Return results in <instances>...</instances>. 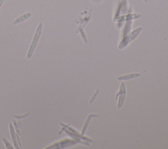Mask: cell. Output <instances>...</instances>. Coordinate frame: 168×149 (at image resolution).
<instances>
[{
    "mask_svg": "<svg viewBox=\"0 0 168 149\" xmlns=\"http://www.w3.org/2000/svg\"><path fill=\"white\" fill-rule=\"evenodd\" d=\"M42 30H43V23L40 22L37 28L34 36H33V40L30 44L29 50H28V51L27 59H30L33 54V52H34V51L36 49V47L38 44V41H39V40H40V38L41 32H42Z\"/></svg>",
    "mask_w": 168,
    "mask_h": 149,
    "instance_id": "obj_1",
    "label": "cell"
},
{
    "mask_svg": "<svg viewBox=\"0 0 168 149\" xmlns=\"http://www.w3.org/2000/svg\"><path fill=\"white\" fill-rule=\"evenodd\" d=\"M143 30V28L140 27L138 28L135 30L131 32L129 35H127L123 37V39L122 40L120 44H119L118 48L119 49H122L123 48L126 47L129 43H131L133 40H135V38L138 36L139 33H141V30Z\"/></svg>",
    "mask_w": 168,
    "mask_h": 149,
    "instance_id": "obj_2",
    "label": "cell"
},
{
    "mask_svg": "<svg viewBox=\"0 0 168 149\" xmlns=\"http://www.w3.org/2000/svg\"><path fill=\"white\" fill-rule=\"evenodd\" d=\"M126 85L124 83H122L120 85V89H119V91L117 93L116 96V100L117 99V97H119L118 103V108H121L124 103L125 99H126Z\"/></svg>",
    "mask_w": 168,
    "mask_h": 149,
    "instance_id": "obj_3",
    "label": "cell"
},
{
    "mask_svg": "<svg viewBox=\"0 0 168 149\" xmlns=\"http://www.w3.org/2000/svg\"><path fill=\"white\" fill-rule=\"evenodd\" d=\"M60 124L62 126H63L64 128L68 129H69V130H70V131H72V133H74L77 137H79L80 139H81L82 141H87V142H88V143H93V140H92V139H89V138L86 137H84V136H83V135H81H81H80V134H78V133L77 132V131L75 130V129H74L73 128H72V127H69V126H66L65 124H62V123H60Z\"/></svg>",
    "mask_w": 168,
    "mask_h": 149,
    "instance_id": "obj_4",
    "label": "cell"
},
{
    "mask_svg": "<svg viewBox=\"0 0 168 149\" xmlns=\"http://www.w3.org/2000/svg\"><path fill=\"white\" fill-rule=\"evenodd\" d=\"M62 130L65 131L67 134L70 137H71L72 138L76 143H78L80 144H82V145H89V143H88L87 141H81V139H80L78 137H77L74 133H72V131H69L68 130H67L66 128H64V127L62 128Z\"/></svg>",
    "mask_w": 168,
    "mask_h": 149,
    "instance_id": "obj_5",
    "label": "cell"
},
{
    "mask_svg": "<svg viewBox=\"0 0 168 149\" xmlns=\"http://www.w3.org/2000/svg\"><path fill=\"white\" fill-rule=\"evenodd\" d=\"M76 143H77L76 142L72 141L71 140H66V141H61L59 143L55 144L54 145H52V146H54L55 147L54 148H57L58 146H60V147H59V148H64L66 146L73 145H75V144H76ZM53 147H48V148H53Z\"/></svg>",
    "mask_w": 168,
    "mask_h": 149,
    "instance_id": "obj_6",
    "label": "cell"
},
{
    "mask_svg": "<svg viewBox=\"0 0 168 149\" xmlns=\"http://www.w3.org/2000/svg\"><path fill=\"white\" fill-rule=\"evenodd\" d=\"M9 129H10V133H11V135L13 139V142L14 144V146H15V148H20V147H19L17 140V136H16V132L14 129L13 126L12 124H9Z\"/></svg>",
    "mask_w": 168,
    "mask_h": 149,
    "instance_id": "obj_7",
    "label": "cell"
},
{
    "mask_svg": "<svg viewBox=\"0 0 168 149\" xmlns=\"http://www.w3.org/2000/svg\"><path fill=\"white\" fill-rule=\"evenodd\" d=\"M97 117H99V115H97V114H90L89 116H88V118H87V120H86V122L84 124V127H83V129H82V131H81V135H84L85 134L86 130H87V129L89 126V125L91 122V121H92V120L93 118H97Z\"/></svg>",
    "mask_w": 168,
    "mask_h": 149,
    "instance_id": "obj_8",
    "label": "cell"
},
{
    "mask_svg": "<svg viewBox=\"0 0 168 149\" xmlns=\"http://www.w3.org/2000/svg\"><path fill=\"white\" fill-rule=\"evenodd\" d=\"M31 16H32V13H27L24 14V15H22V16L17 18L16 20L13 22V25H18V24H19V23L24 22L25 21L27 20V19L29 18Z\"/></svg>",
    "mask_w": 168,
    "mask_h": 149,
    "instance_id": "obj_9",
    "label": "cell"
},
{
    "mask_svg": "<svg viewBox=\"0 0 168 149\" xmlns=\"http://www.w3.org/2000/svg\"><path fill=\"white\" fill-rule=\"evenodd\" d=\"M140 74H131L129 75H126V76H123L121 77H119L118 80L119 81H123V80H131L133 78H136L137 77L140 76Z\"/></svg>",
    "mask_w": 168,
    "mask_h": 149,
    "instance_id": "obj_10",
    "label": "cell"
},
{
    "mask_svg": "<svg viewBox=\"0 0 168 149\" xmlns=\"http://www.w3.org/2000/svg\"><path fill=\"white\" fill-rule=\"evenodd\" d=\"M2 140H3V142L4 144H5V145L6 146V148H8V149H13V148H14L11 146V144L9 143V141L7 140V139H6V138L3 137V138H2Z\"/></svg>",
    "mask_w": 168,
    "mask_h": 149,
    "instance_id": "obj_11",
    "label": "cell"
},
{
    "mask_svg": "<svg viewBox=\"0 0 168 149\" xmlns=\"http://www.w3.org/2000/svg\"><path fill=\"white\" fill-rule=\"evenodd\" d=\"M30 114V112H28L27 114H24V115H21V116H16V115H14V118H17V119H24V118H25L26 117L28 116H29V115Z\"/></svg>",
    "mask_w": 168,
    "mask_h": 149,
    "instance_id": "obj_12",
    "label": "cell"
},
{
    "mask_svg": "<svg viewBox=\"0 0 168 149\" xmlns=\"http://www.w3.org/2000/svg\"><path fill=\"white\" fill-rule=\"evenodd\" d=\"M99 89H98L97 91H96V92H95V95H93V97L92 98V99H91V100H90V101H89V103H90V104H92L93 101H94V100H95V99H96V97H97V95H98V94H99Z\"/></svg>",
    "mask_w": 168,
    "mask_h": 149,
    "instance_id": "obj_13",
    "label": "cell"
},
{
    "mask_svg": "<svg viewBox=\"0 0 168 149\" xmlns=\"http://www.w3.org/2000/svg\"><path fill=\"white\" fill-rule=\"evenodd\" d=\"M13 124H14V125H15V129H16V131H17L18 135L19 136H20V135H21V133H20V131H19V129H18L17 124V123L15 122V120H13Z\"/></svg>",
    "mask_w": 168,
    "mask_h": 149,
    "instance_id": "obj_14",
    "label": "cell"
},
{
    "mask_svg": "<svg viewBox=\"0 0 168 149\" xmlns=\"http://www.w3.org/2000/svg\"><path fill=\"white\" fill-rule=\"evenodd\" d=\"M81 36H82V37H83L85 43H88V39H87V37H85V33L83 30H81Z\"/></svg>",
    "mask_w": 168,
    "mask_h": 149,
    "instance_id": "obj_15",
    "label": "cell"
},
{
    "mask_svg": "<svg viewBox=\"0 0 168 149\" xmlns=\"http://www.w3.org/2000/svg\"><path fill=\"white\" fill-rule=\"evenodd\" d=\"M16 136H17V140L18 145H19V147H20V148H22V144H21V142L20 140V138H19V135H18L16 134Z\"/></svg>",
    "mask_w": 168,
    "mask_h": 149,
    "instance_id": "obj_16",
    "label": "cell"
},
{
    "mask_svg": "<svg viewBox=\"0 0 168 149\" xmlns=\"http://www.w3.org/2000/svg\"><path fill=\"white\" fill-rule=\"evenodd\" d=\"M4 2H5V0H0V8L2 7V5H3V3H4Z\"/></svg>",
    "mask_w": 168,
    "mask_h": 149,
    "instance_id": "obj_17",
    "label": "cell"
},
{
    "mask_svg": "<svg viewBox=\"0 0 168 149\" xmlns=\"http://www.w3.org/2000/svg\"><path fill=\"white\" fill-rule=\"evenodd\" d=\"M143 1L145 2H147V0H143Z\"/></svg>",
    "mask_w": 168,
    "mask_h": 149,
    "instance_id": "obj_18",
    "label": "cell"
}]
</instances>
